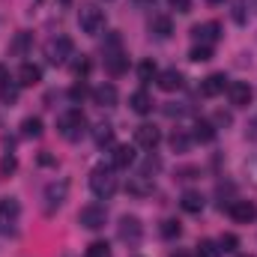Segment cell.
<instances>
[{
	"label": "cell",
	"instance_id": "1",
	"mask_svg": "<svg viewBox=\"0 0 257 257\" xmlns=\"http://www.w3.org/2000/svg\"><path fill=\"white\" fill-rule=\"evenodd\" d=\"M90 189H93V194H96L99 200L114 197V192H117V174H114V168H105V165L93 168V174H90Z\"/></svg>",
	"mask_w": 257,
	"mask_h": 257
},
{
	"label": "cell",
	"instance_id": "2",
	"mask_svg": "<svg viewBox=\"0 0 257 257\" xmlns=\"http://www.w3.org/2000/svg\"><path fill=\"white\" fill-rule=\"evenodd\" d=\"M57 128H60V135H63L66 141H81V135L87 132V117H84V111H81V108H69L66 114H60Z\"/></svg>",
	"mask_w": 257,
	"mask_h": 257
},
{
	"label": "cell",
	"instance_id": "3",
	"mask_svg": "<svg viewBox=\"0 0 257 257\" xmlns=\"http://www.w3.org/2000/svg\"><path fill=\"white\" fill-rule=\"evenodd\" d=\"M78 27H81V33L96 36L105 27V12L96 3H81V9H78Z\"/></svg>",
	"mask_w": 257,
	"mask_h": 257
},
{
	"label": "cell",
	"instance_id": "4",
	"mask_svg": "<svg viewBox=\"0 0 257 257\" xmlns=\"http://www.w3.org/2000/svg\"><path fill=\"white\" fill-rule=\"evenodd\" d=\"M45 57H48V63H54V66H66L69 57H75L72 39H69V36H51V39L45 42Z\"/></svg>",
	"mask_w": 257,
	"mask_h": 257
},
{
	"label": "cell",
	"instance_id": "5",
	"mask_svg": "<svg viewBox=\"0 0 257 257\" xmlns=\"http://www.w3.org/2000/svg\"><path fill=\"white\" fill-rule=\"evenodd\" d=\"M66 197H69V180H54V183H48V186H45V194H42L45 212H48V215L57 212L66 203Z\"/></svg>",
	"mask_w": 257,
	"mask_h": 257
},
{
	"label": "cell",
	"instance_id": "6",
	"mask_svg": "<svg viewBox=\"0 0 257 257\" xmlns=\"http://www.w3.org/2000/svg\"><path fill=\"white\" fill-rule=\"evenodd\" d=\"M105 221H108V212H105V206H99V203H87V206L78 212V224L87 227V230H102Z\"/></svg>",
	"mask_w": 257,
	"mask_h": 257
},
{
	"label": "cell",
	"instance_id": "7",
	"mask_svg": "<svg viewBox=\"0 0 257 257\" xmlns=\"http://www.w3.org/2000/svg\"><path fill=\"white\" fill-rule=\"evenodd\" d=\"M117 236H120L123 242H128V245H138L141 236H144L141 218H135V215H123V218H120V227H117Z\"/></svg>",
	"mask_w": 257,
	"mask_h": 257
},
{
	"label": "cell",
	"instance_id": "8",
	"mask_svg": "<svg viewBox=\"0 0 257 257\" xmlns=\"http://www.w3.org/2000/svg\"><path fill=\"white\" fill-rule=\"evenodd\" d=\"M227 215H230L236 224H251V221L257 218V206L251 203V200H230Z\"/></svg>",
	"mask_w": 257,
	"mask_h": 257
},
{
	"label": "cell",
	"instance_id": "9",
	"mask_svg": "<svg viewBox=\"0 0 257 257\" xmlns=\"http://www.w3.org/2000/svg\"><path fill=\"white\" fill-rule=\"evenodd\" d=\"M126 192H128V194H135V197H150V194L156 192V180H153L147 171H141V174L128 177Z\"/></svg>",
	"mask_w": 257,
	"mask_h": 257
},
{
	"label": "cell",
	"instance_id": "10",
	"mask_svg": "<svg viewBox=\"0 0 257 257\" xmlns=\"http://www.w3.org/2000/svg\"><path fill=\"white\" fill-rule=\"evenodd\" d=\"M227 75H221V72H212V75H206L203 81H200V96H206V99H215V96H221L224 90H227Z\"/></svg>",
	"mask_w": 257,
	"mask_h": 257
},
{
	"label": "cell",
	"instance_id": "11",
	"mask_svg": "<svg viewBox=\"0 0 257 257\" xmlns=\"http://www.w3.org/2000/svg\"><path fill=\"white\" fill-rule=\"evenodd\" d=\"M227 96H230V105H233V108H245V105L251 102L254 90H251L245 81H230V84H227Z\"/></svg>",
	"mask_w": 257,
	"mask_h": 257
},
{
	"label": "cell",
	"instance_id": "12",
	"mask_svg": "<svg viewBox=\"0 0 257 257\" xmlns=\"http://www.w3.org/2000/svg\"><path fill=\"white\" fill-rule=\"evenodd\" d=\"M135 144L144 147V150H156L162 144V132L156 126H150V123H144V126L135 128Z\"/></svg>",
	"mask_w": 257,
	"mask_h": 257
},
{
	"label": "cell",
	"instance_id": "13",
	"mask_svg": "<svg viewBox=\"0 0 257 257\" xmlns=\"http://www.w3.org/2000/svg\"><path fill=\"white\" fill-rule=\"evenodd\" d=\"M117 45H120V39H117V36H111V48H114V51H111V54L105 51V66H108V72H111V75H123V72H126V66H128L126 54H123V51H117Z\"/></svg>",
	"mask_w": 257,
	"mask_h": 257
},
{
	"label": "cell",
	"instance_id": "14",
	"mask_svg": "<svg viewBox=\"0 0 257 257\" xmlns=\"http://www.w3.org/2000/svg\"><path fill=\"white\" fill-rule=\"evenodd\" d=\"M15 99H18V81H12L9 69L0 66V102L3 105H12Z\"/></svg>",
	"mask_w": 257,
	"mask_h": 257
},
{
	"label": "cell",
	"instance_id": "15",
	"mask_svg": "<svg viewBox=\"0 0 257 257\" xmlns=\"http://www.w3.org/2000/svg\"><path fill=\"white\" fill-rule=\"evenodd\" d=\"M192 36L200 42V45H212V42H218V36H221V24H218V21L197 24V27L192 30Z\"/></svg>",
	"mask_w": 257,
	"mask_h": 257
},
{
	"label": "cell",
	"instance_id": "16",
	"mask_svg": "<svg viewBox=\"0 0 257 257\" xmlns=\"http://www.w3.org/2000/svg\"><path fill=\"white\" fill-rule=\"evenodd\" d=\"M90 96H93V102H96L99 108H114V105H117V99H120L114 84H99Z\"/></svg>",
	"mask_w": 257,
	"mask_h": 257
},
{
	"label": "cell",
	"instance_id": "17",
	"mask_svg": "<svg viewBox=\"0 0 257 257\" xmlns=\"http://www.w3.org/2000/svg\"><path fill=\"white\" fill-rule=\"evenodd\" d=\"M18 212H21V203L15 197H3L0 200V230H6L9 224H15Z\"/></svg>",
	"mask_w": 257,
	"mask_h": 257
},
{
	"label": "cell",
	"instance_id": "18",
	"mask_svg": "<svg viewBox=\"0 0 257 257\" xmlns=\"http://www.w3.org/2000/svg\"><path fill=\"white\" fill-rule=\"evenodd\" d=\"M15 81H18V87H36V84L42 81V69H39L36 63H21Z\"/></svg>",
	"mask_w": 257,
	"mask_h": 257
},
{
	"label": "cell",
	"instance_id": "19",
	"mask_svg": "<svg viewBox=\"0 0 257 257\" xmlns=\"http://www.w3.org/2000/svg\"><path fill=\"white\" fill-rule=\"evenodd\" d=\"M156 78H159V90H165V93H177V90L183 87V75H180L177 69H165V72H159Z\"/></svg>",
	"mask_w": 257,
	"mask_h": 257
},
{
	"label": "cell",
	"instance_id": "20",
	"mask_svg": "<svg viewBox=\"0 0 257 257\" xmlns=\"http://www.w3.org/2000/svg\"><path fill=\"white\" fill-rule=\"evenodd\" d=\"M128 108H132L135 114H150V111H153V96H150L147 90H135V93L128 96Z\"/></svg>",
	"mask_w": 257,
	"mask_h": 257
},
{
	"label": "cell",
	"instance_id": "21",
	"mask_svg": "<svg viewBox=\"0 0 257 257\" xmlns=\"http://www.w3.org/2000/svg\"><path fill=\"white\" fill-rule=\"evenodd\" d=\"M132 162H135V147H128V144L114 147V153H111V168H128Z\"/></svg>",
	"mask_w": 257,
	"mask_h": 257
},
{
	"label": "cell",
	"instance_id": "22",
	"mask_svg": "<svg viewBox=\"0 0 257 257\" xmlns=\"http://www.w3.org/2000/svg\"><path fill=\"white\" fill-rule=\"evenodd\" d=\"M150 30H153L159 39H168V36L174 33V21H171L168 15H153V21H150Z\"/></svg>",
	"mask_w": 257,
	"mask_h": 257
},
{
	"label": "cell",
	"instance_id": "23",
	"mask_svg": "<svg viewBox=\"0 0 257 257\" xmlns=\"http://www.w3.org/2000/svg\"><path fill=\"white\" fill-rule=\"evenodd\" d=\"M203 194L200 192H183V197H180V206L186 209V212H192V215H197L200 209H203Z\"/></svg>",
	"mask_w": 257,
	"mask_h": 257
},
{
	"label": "cell",
	"instance_id": "24",
	"mask_svg": "<svg viewBox=\"0 0 257 257\" xmlns=\"http://www.w3.org/2000/svg\"><path fill=\"white\" fill-rule=\"evenodd\" d=\"M93 141H96V147H108L114 141V126L111 123H99L93 128Z\"/></svg>",
	"mask_w": 257,
	"mask_h": 257
},
{
	"label": "cell",
	"instance_id": "25",
	"mask_svg": "<svg viewBox=\"0 0 257 257\" xmlns=\"http://www.w3.org/2000/svg\"><path fill=\"white\" fill-rule=\"evenodd\" d=\"M212 138H215V126H212V123H206V120H197V123H194V141L209 144Z\"/></svg>",
	"mask_w": 257,
	"mask_h": 257
},
{
	"label": "cell",
	"instance_id": "26",
	"mask_svg": "<svg viewBox=\"0 0 257 257\" xmlns=\"http://www.w3.org/2000/svg\"><path fill=\"white\" fill-rule=\"evenodd\" d=\"M189 147H192V138H189L183 128H177V132L171 135V150H174V153H189Z\"/></svg>",
	"mask_w": 257,
	"mask_h": 257
},
{
	"label": "cell",
	"instance_id": "27",
	"mask_svg": "<svg viewBox=\"0 0 257 257\" xmlns=\"http://www.w3.org/2000/svg\"><path fill=\"white\" fill-rule=\"evenodd\" d=\"M194 257H221V248H218V242H212V239H200Z\"/></svg>",
	"mask_w": 257,
	"mask_h": 257
},
{
	"label": "cell",
	"instance_id": "28",
	"mask_svg": "<svg viewBox=\"0 0 257 257\" xmlns=\"http://www.w3.org/2000/svg\"><path fill=\"white\" fill-rule=\"evenodd\" d=\"M21 135H24V138H39V135H42V120H39V117H27V120L21 123Z\"/></svg>",
	"mask_w": 257,
	"mask_h": 257
},
{
	"label": "cell",
	"instance_id": "29",
	"mask_svg": "<svg viewBox=\"0 0 257 257\" xmlns=\"http://www.w3.org/2000/svg\"><path fill=\"white\" fill-rule=\"evenodd\" d=\"M159 230H162V236H165V239H177V236L183 233V227H180V221H177V218H165Z\"/></svg>",
	"mask_w": 257,
	"mask_h": 257
},
{
	"label": "cell",
	"instance_id": "30",
	"mask_svg": "<svg viewBox=\"0 0 257 257\" xmlns=\"http://www.w3.org/2000/svg\"><path fill=\"white\" fill-rule=\"evenodd\" d=\"M84 257H111V245H108V242H102V239H96V242H90V245H87Z\"/></svg>",
	"mask_w": 257,
	"mask_h": 257
},
{
	"label": "cell",
	"instance_id": "31",
	"mask_svg": "<svg viewBox=\"0 0 257 257\" xmlns=\"http://www.w3.org/2000/svg\"><path fill=\"white\" fill-rule=\"evenodd\" d=\"M209 57H212V45H194L192 51H189V60H194V63H203Z\"/></svg>",
	"mask_w": 257,
	"mask_h": 257
},
{
	"label": "cell",
	"instance_id": "32",
	"mask_svg": "<svg viewBox=\"0 0 257 257\" xmlns=\"http://www.w3.org/2000/svg\"><path fill=\"white\" fill-rule=\"evenodd\" d=\"M156 75H159V72H156V63H153V60H144V63L138 66V78H141L144 84H147V81H153Z\"/></svg>",
	"mask_w": 257,
	"mask_h": 257
},
{
	"label": "cell",
	"instance_id": "33",
	"mask_svg": "<svg viewBox=\"0 0 257 257\" xmlns=\"http://www.w3.org/2000/svg\"><path fill=\"white\" fill-rule=\"evenodd\" d=\"M90 93H93V90H87V84H84V81H78V84H72V87H69V99H72V102H81V99H84V96H90Z\"/></svg>",
	"mask_w": 257,
	"mask_h": 257
},
{
	"label": "cell",
	"instance_id": "34",
	"mask_svg": "<svg viewBox=\"0 0 257 257\" xmlns=\"http://www.w3.org/2000/svg\"><path fill=\"white\" fill-rule=\"evenodd\" d=\"M90 57H84V54H81V60H75V63H72V72H75V75H78V78H87V75H90Z\"/></svg>",
	"mask_w": 257,
	"mask_h": 257
},
{
	"label": "cell",
	"instance_id": "35",
	"mask_svg": "<svg viewBox=\"0 0 257 257\" xmlns=\"http://www.w3.org/2000/svg\"><path fill=\"white\" fill-rule=\"evenodd\" d=\"M236 245H239V239H236L233 233H224V236L218 239V248H221V251H236Z\"/></svg>",
	"mask_w": 257,
	"mask_h": 257
},
{
	"label": "cell",
	"instance_id": "36",
	"mask_svg": "<svg viewBox=\"0 0 257 257\" xmlns=\"http://www.w3.org/2000/svg\"><path fill=\"white\" fill-rule=\"evenodd\" d=\"M15 168H18V159H15L12 153H6V156L0 159V171H3V174H12Z\"/></svg>",
	"mask_w": 257,
	"mask_h": 257
},
{
	"label": "cell",
	"instance_id": "37",
	"mask_svg": "<svg viewBox=\"0 0 257 257\" xmlns=\"http://www.w3.org/2000/svg\"><path fill=\"white\" fill-rule=\"evenodd\" d=\"M27 45H30V33H18V36H15V42H12V51H15V54H21Z\"/></svg>",
	"mask_w": 257,
	"mask_h": 257
},
{
	"label": "cell",
	"instance_id": "38",
	"mask_svg": "<svg viewBox=\"0 0 257 257\" xmlns=\"http://www.w3.org/2000/svg\"><path fill=\"white\" fill-rule=\"evenodd\" d=\"M168 3H171L177 12H183V15H186V12H192V0H168Z\"/></svg>",
	"mask_w": 257,
	"mask_h": 257
},
{
	"label": "cell",
	"instance_id": "39",
	"mask_svg": "<svg viewBox=\"0 0 257 257\" xmlns=\"http://www.w3.org/2000/svg\"><path fill=\"white\" fill-rule=\"evenodd\" d=\"M245 174H248V180L257 186V159H251V162L245 165Z\"/></svg>",
	"mask_w": 257,
	"mask_h": 257
},
{
	"label": "cell",
	"instance_id": "40",
	"mask_svg": "<svg viewBox=\"0 0 257 257\" xmlns=\"http://www.w3.org/2000/svg\"><path fill=\"white\" fill-rule=\"evenodd\" d=\"M242 9H245L242 3H236V6H233V21H236V24H242V21H245V12H242Z\"/></svg>",
	"mask_w": 257,
	"mask_h": 257
},
{
	"label": "cell",
	"instance_id": "41",
	"mask_svg": "<svg viewBox=\"0 0 257 257\" xmlns=\"http://www.w3.org/2000/svg\"><path fill=\"white\" fill-rule=\"evenodd\" d=\"M156 0H132V9H147V6H153Z\"/></svg>",
	"mask_w": 257,
	"mask_h": 257
},
{
	"label": "cell",
	"instance_id": "42",
	"mask_svg": "<svg viewBox=\"0 0 257 257\" xmlns=\"http://www.w3.org/2000/svg\"><path fill=\"white\" fill-rule=\"evenodd\" d=\"M206 3H221V0H206Z\"/></svg>",
	"mask_w": 257,
	"mask_h": 257
},
{
	"label": "cell",
	"instance_id": "43",
	"mask_svg": "<svg viewBox=\"0 0 257 257\" xmlns=\"http://www.w3.org/2000/svg\"><path fill=\"white\" fill-rule=\"evenodd\" d=\"M239 257H254V254H239Z\"/></svg>",
	"mask_w": 257,
	"mask_h": 257
},
{
	"label": "cell",
	"instance_id": "44",
	"mask_svg": "<svg viewBox=\"0 0 257 257\" xmlns=\"http://www.w3.org/2000/svg\"><path fill=\"white\" fill-rule=\"evenodd\" d=\"M251 3H254V9H257V0H251Z\"/></svg>",
	"mask_w": 257,
	"mask_h": 257
}]
</instances>
